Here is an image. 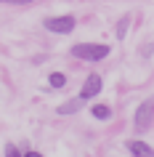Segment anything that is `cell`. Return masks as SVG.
Masks as SVG:
<instances>
[{
	"label": "cell",
	"instance_id": "6da1fadb",
	"mask_svg": "<svg viewBox=\"0 0 154 157\" xmlns=\"http://www.w3.org/2000/svg\"><path fill=\"white\" fill-rule=\"evenodd\" d=\"M69 53L80 61H101L109 56V45L106 43H77V45H72Z\"/></svg>",
	"mask_w": 154,
	"mask_h": 157
},
{
	"label": "cell",
	"instance_id": "5b68a950",
	"mask_svg": "<svg viewBox=\"0 0 154 157\" xmlns=\"http://www.w3.org/2000/svg\"><path fill=\"white\" fill-rule=\"evenodd\" d=\"M128 152L133 157H154V149L146 144V141H138V139H133V141H128Z\"/></svg>",
	"mask_w": 154,
	"mask_h": 157
},
{
	"label": "cell",
	"instance_id": "7c38bea8",
	"mask_svg": "<svg viewBox=\"0 0 154 157\" xmlns=\"http://www.w3.org/2000/svg\"><path fill=\"white\" fill-rule=\"evenodd\" d=\"M24 157H43V155H40V152H35V149H32V152H27Z\"/></svg>",
	"mask_w": 154,
	"mask_h": 157
},
{
	"label": "cell",
	"instance_id": "7a4b0ae2",
	"mask_svg": "<svg viewBox=\"0 0 154 157\" xmlns=\"http://www.w3.org/2000/svg\"><path fill=\"white\" fill-rule=\"evenodd\" d=\"M77 24V19L74 16H51L43 21V27L48 29V32H56V35H69Z\"/></svg>",
	"mask_w": 154,
	"mask_h": 157
},
{
	"label": "cell",
	"instance_id": "ba28073f",
	"mask_svg": "<svg viewBox=\"0 0 154 157\" xmlns=\"http://www.w3.org/2000/svg\"><path fill=\"white\" fill-rule=\"evenodd\" d=\"M48 85L51 88H64L66 85V75L64 72H51L48 75Z\"/></svg>",
	"mask_w": 154,
	"mask_h": 157
},
{
	"label": "cell",
	"instance_id": "30bf717a",
	"mask_svg": "<svg viewBox=\"0 0 154 157\" xmlns=\"http://www.w3.org/2000/svg\"><path fill=\"white\" fill-rule=\"evenodd\" d=\"M128 21H130V19L125 16V19L120 21V24H117V37H125V35H128V32H125V29H128Z\"/></svg>",
	"mask_w": 154,
	"mask_h": 157
},
{
	"label": "cell",
	"instance_id": "8992f818",
	"mask_svg": "<svg viewBox=\"0 0 154 157\" xmlns=\"http://www.w3.org/2000/svg\"><path fill=\"white\" fill-rule=\"evenodd\" d=\"M82 104H85V101L80 99V96H77V99H72V101H64V104H58V115H74V112H80L82 109Z\"/></svg>",
	"mask_w": 154,
	"mask_h": 157
},
{
	"label": "cell",
	"instance_id": "3957f363",
	"mask_svg": "<svg viewBox=\"0 0 154 157\" xmlns=\"http://www.w3.org/2000/svg\"><path fill=\"white\" fill-rule=\"evenodd\" d=\"M152 120H154V96H149V99L136 109V128L138 131H146V128L152 125Z\"/></svg>",
	"mask_w": 154,
	"mask_h": 157
},
{
	"label": "cell",
	"instance_id": "9c48e42d",
	"mask_svg": "<svg viewBox=\"0 0 154 157\" xmlns=\"http://www.w3.org/2000/svg\"><path fill=\"white\" fill-rule=\"evenodd\" d=\"M6 157H24V155L19 152L16 144H6Z\"/></svg>",
	"mask_w": 154,
	"mask_h": 157
},
{
	"label": "cell",
	"instance_id": "8fae6325",
	"mask_svg": "<svg viewBox=\"0 0 154 157\" xmlns=\"http://www.w3.org/2000/svg\"><path fill=\"white\" fill-rule=\"evenodd\" d=\"M0 3H11V6H29L35 0H0Z\"/></svg>",
	"mask_w": 154,
	"mask_h": 157
},
{
	"label": "cell",
	"instance_id": "52a82bcc",
	"mask_svg": "<svg viewBox=\"0 0 154 157\" xmlns=\"http://www.w3.org/2000/svg\"><path fill=\"white\" fill-rule=\"evenodd\" d=\"M90 115L96 117V120H109L112 117V109L106 107V104H93L90 107Z\"/></svg>",
	"mask_w": 154,
	"mask_h": 157
},
{
	"label": "cell",
	"instance_id": "277c9868",
	"mask_svg": "<svg viewBox=\"0 0 154 157\" xmlns=\"http://www.w3.org/2000/svg\"><path fill=\"white\" fill-rule=\"evenodd\" d=\"M101 88H104V80H101V75H88L85 77V83H82V91H80V99L82 101H90L93 96H98L101 93Z\"/></svg>",
	"mask_w": 154,
	"mask_h": 157
}]
</instances>
